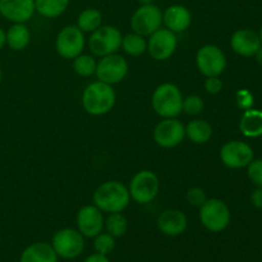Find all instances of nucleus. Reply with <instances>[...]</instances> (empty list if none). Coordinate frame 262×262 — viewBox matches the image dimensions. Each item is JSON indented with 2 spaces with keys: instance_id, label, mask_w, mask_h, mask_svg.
<instances>
[{
  "instance_id": "4c0bfd02",
  "label": "nucleus",
  "mask_w": 262,
  "mask_h": 262,
  "mask_svg": "<svg viewBox=\"0 0 262 262\" xmlns=\"http://www.w3.org/2000/svg\"><path fill=\"white\" fill-rule=\"evenodd\" d=\"M255 56H256V60H257V63L262 67V46L260 49H258L257 53L255 54Z\"/></svg>"
},
{
  "instance_id": "39448f33",
  "label": "nucleus",
  "mask_w": 262,
  "mask_h": 262,
  "mask_svg": "<svg viewBox=\"0 0 262 262\" xmlns=\"http://www.w3.org/2000/svg\"><path fill=\"white\" fill-rule=\"evenodd\" d=\"M160 189V182L158 176L151 170H141L130 179L129 191L130 199L141 205H147L156 199Z\"/></svg>"
},
{
  "instance_id": "aec40b11",
  "label": "nucleus",
  "mask_w": 262,
  "mask_h": 262,
  "mask_svg": "<svg viewBox=\"0 0 262 262\" xmlns=\"http://www.w3.org/2000/svg\"><path fill=\"white\" fill-rule=\"evenodd\" d=\"M19 262H58L53 246L45 242L32 243L20 253Z\"/></svg>"
},
{
  "instance_id": "f3484780",
  "label": "nucleus",
  "mask_w": 262,
  "mask_h": 262,
  "mask_svg": "<svg viewBox=\"0 0 262 262\" xmlns=\"http://www.w3.org/2000/svg\"><path fill=\"white\" fill-rule=\"evenodd\" d=\"M159 230L168 237H177L186 232L188 220L184 212L177 209H169L161 212L158 217Z\"/></svg>"
},
{
  "instance_id": "c756f323",
  "label": "nucleus",
  "mask_w": 262,
  "mask_h": 262,
  "mask_svg": "<svg viewBox=\"0 0 262 262\" xmlns=\"http://www.w3.org/2000/svg\"><path fill=\"white\" fill-rule=\"evenodd\" d=\"M204 100L199 95H189L183 99L182 112L186 113L187 115H199L204 110Z\"/></svg>"
},
{
  "instance_id": "20e7f679",
  "label": "nucleus",
  "mask_w": 262,
  "mask_h": 262,
  "mask_svg": "<svg viewBox=\"0 0 262 262\" xmlns=\"http://www.w3.org/2000/svg\"><path fill=\"white\" fill-rule=\"evenodd\" d=\"M200 220L209 232H223L230 223L229 207L219 199H207L200 206Z\"/></svg>"
},
{
  "instance_id": "c85d7f7f",
  "label": "nucleus",
  "mask_w": 262,
  "mask_h": 262,
  "mask_svg": "<svg viewBox=\"0 0 262 262\" xmlns=\"http://www.w3.org/2000/svg\"><path fill=\"white\" fill-rule=\"evenodd\" d=\"M94 248L96 253L100 255L107 256L112 253L115 248V238L110 235L109 233H100L95 237L94 241Z\"/></svg>"
},
{
  "instance_id": "6e6552de",
  "label": "nucleus",
  "mask_w": 262,
  "mask_h": 262,
  "mask_svg": "<svg viewBox=\"0 0 262 262\" xmlns=\"http://www.w3.org/2000/svg\"><path fill=\"white\" fill-rule=\"evenodd\" d=\"M163 12L158 5H140L130 17V28L135 33L141 36H150L161 27Z\"/></svg>"
},
{
  "instance_id": "0eeeda50",
  "label": "nucleus",
  "mask_w": 262,
  "mask_h": 262,
  "mask_svg": "<svg viewBox=\"0 0 262 262\" xmlns=\"http://www.w3.org/2000/svg\"><path fill=\"white\" fill-rule=\"evenodd\" d=\"M51 246L58 257L64 258V260H73L83 252L84 238L78 230L64 228L54 234Z\"/></svg>"
},
{
  "instance_id": "f8f14e48",
  "label": "nucleus",
  "mask_w": 262,
  "mask_h": 262,
  "mask_svg": "<svg viewBox=\"0 0 262 262\" xmlns=\"http://www.w3.org/2000/svg\"><path fill=\"white\" fill-rule=\"evenodd\" d=\"M186 137V127L176 118H164L154 129V140L160 147L171 148L182 143Z\"/></svg>"
},
{
  "instance_id": "bb28decb",
  "label": "nucleus",
  "mask_w": 262,
  "mask_h": 262,
  "mask_svg": "<svg viewBox=\"0 0 262 262\" xmlns=\"http://www.w3.org/2000/svg\"><path fill=\"white\" fill-rule=\"evenodd\" d=\"M104 227L106 228V232L114 238H120L127 233L128 220L122 212H113V214H109V217L104 223Z\"/></svg>"
},
{
  "instance_id": "1a4fd4ad",
  "label": "nucleus",
  "mask_w": 262,
  "mask_h": 262,
  "mask_svg": "<svg viewBox=\"0 0 262 262\" xmlns=\"http://www.w3.org/2000/svg\"><path fill=\"white\" fill-rule=\"evenodd\" d=\"M196 66L205 77L220 76L227 68V58L219 46L207 43L197 51Z\"/></svg>"
},
{
  "instance_id": "423d86ee",
  "label": "nucleus",
  "mask_w": 262,
  "mask_h": 262,
  "mask_svg": "<svg viewBox=\"0 0 262 262\" xmlns=\"http://www.w3.org/2000/svg\"><path fill=\"white\" fill-rule=\"evenodd\" d=\"M123 35L114 26H100L96 31L91 32L89 48L94 55L106 56L115 54L122 46Z\"/></svg>"
},
{
  "instance_id": "c9c22d12",
  "label": "nucleus",
  "mask_w": 262,
  "mask_h": 262,
  "mask_svg": "<svg viewBox=\"0 0 262 262\" xmlns=\"http://www.w3.org/2000/svg\"><path fill=\"white\" fill-rule=\"evenodd\" d=\"M83 262H110L107 256L100 255V253H94V255H90Z\"/></svg>"
},
{
  "instance_id": "2eb2a0df",
  "label": "nucleus",
  "mask_w": 262,
  "mask_h": 262,
  "mask_svg": "<svg viewBox=\"0 0 262 262\" xmlns=\"http://www.w3.org/2000/svg\"><path fill=\"white\" fill-rule=\"evenodd\" d=\"M76 222L78 232L86 238H95L100 234L105 223L102 211L95 205L81 207L77 212Z\"/></svg>"
},
{
  "instance_id": "72a5a7b5",
  "label": "nucleus",
  "mask_w": 262,
  "mask_h": 262,
  "mask_svg": "<svg viewBox=\"0 0 262 262\" xmlns=\"http://www.w3.org/2000/svg\"><path fill=\"white\" fill-rule=\"evenodd\" d=\"M235 97H237L238 106L245 110L251 109V106L253 104V96L251 95L250 91H247V90H241V91L237 92Z\"/></svg>"
},
{
  "instance_id": "f257e3e1",
  "label": "nucleus",
  "mask_w": 262,
  "mask_h": 262,
  "mask_svg": "<svg viewBox=\"0 0 262 262\" xmlns=\"http://www.w3.org/2000/svg\"><path fill=\"white\" fill-rule=\"evenodd\" d=\"M130 194L127 187L117 181L104 182L94 192L95 206L102 212H123L128 207Z\"/></svg>"
},
{
  "instance_id": "473e14b6",
  "label": "nucleus",
  "mask_w": 262,
  "mask_h": 262,
  "mask_svg": "<svg viewBox=\"0 0 262 262\" xmlns=\"http://www.w3.org/2000/svg\"><path fill=\"white\" fill-rule=\"evenodd\" d=\"M204 86L210 95H216L223 90V81L219 78V76L206 77Z\"/></svg>"
},
{
  "instance_id": "6ab92c4d",
  "label": "nucleus",
  "mask_w": 262,
  "mask_h": 262,
  "mask_svg": "<svg viewBox=\"0 0 262 262\" xmlns=\"http://www.w3.org/2000/svg\"><path fill=\"white\" fill-rule=\"evenodd\" d=\"M163 23L171 32H183L191 26L192 14L188 8H186L184 5H170L163 13Z\"/></svg>"
},
{
  "instance_id": "f03ea898",
  "label": "nucleus",
  "mask_w": 262,
  "mask_h": 262,
  "mask_svg": "<svg viewBox=\"0 0 262 262\" xmlns=\"http://www.w3.org/2000/svg\"><path fill=\"white\" fill-rule=\"evenodd\" d=\"M117 101V94L112 84L96 81L86 86L82 94V105L89 114L100 117L112 112Z\"/></svg>"
},
{
  "instance_id": "4468645a",
  "label": "nucleus",
  "mask_w": 262,
  "mask_h": 262,
  "mask_svg": "<svg viewBox=\"0 0 262 262\" xmlns=\"http://www.w3.org/2000/svg\"><path fill=\"white\" fill-rule=\"evenodd\" d=\"M220 160L230 169L245 168L253 160V150L245 142L229 141L220 148Z\"/></svg>"
},
{
  "instance_id": "ddd939ff",
  "label": "nucleus",
  "mask_w": 262,
  "mask_h": 262,
  "mask_svg": "<svg viewBox=\"0 0 262 262\" xmlns=\"http://www.w3.org/2000/svg\"><path fill=\"white\" fill-rule=\"evenodd\" d=\"M178 40L176 33L168 28H159L150 35L147 41V51L155 60H166L176 51Z\"/></svg>"
},
{
  "instance_id": "a211bd4d",
  "label": "nucleus",
  "mask_w": 262,
  "mask_h": 262,
  "mask_svg": "<svg viewBox=\"0 0 262 262\" xmlns=\"http://www.w3.org/2000/svg\"><path fill=\"white\" fill-rule=\"evenodd\" d=\"M233 51L242 56H253L262 46L260 35L252 30H238L230 38Z\"/></svg>"
},
{
  "instance_id": "9b49d317",
  "label": "nucleus",
  "mask_w": 262,
  "mask_h": 262,
  "mask_svg": "<svg viewBox=\"0 0 262 262\" xmlns=\"http://www.w3.org/2000/svg\"><path fill=\"white\" fill-rule=\"evenodd\" d=\"M128 73V63L122 55L110 54L102 56L96 66V72L99 81L107 84H115L122 82Z\"/></svg>"
},
{
  "instance_id": "f704fd0d",
  "label": "nucleus",
  "mask_w": 262,
  "mask_h": 262,
  "mask_svg": "<svg viewBox=\"0 0 262 262\" xmlns=\"http://www.w3.org/2000/svg\"><path fill=\"white\" fill-rule=\"evenodd\" d=\"M251 202L256 209H262V187H257L251 194Z\"/></svg>"
},
{
  "instance_id": "5701e85b",
  "label": "nucleus",
  "mask_w": 262,
  "mask_h": 262,
  "mask_svg": "<svg viewBox=\"0 0 262 262\" xmlns=\"http://www.w3.org/2000/svg\"><path fill=\"white\" fill-rule=\"evenodd\" d=\"M186 136L197 145H202L211 140L212 127L209 122L202 119L192 120L186 127Z\"/></svg>"
},
{
  "instance_id": "9d476101",
  "label": "nucleus",
  "mask_w": 262,
  "mask_h": 262,
  "mask_svg": "<svg viewBox=\"0 0 262 262\" xmlns=\"http://www.w3.org/2000/svg\"><path fill=\"white\" fill-rule=\"evenodd\" d=\"M84 35L77 25L66 26L61 28L55 40V49L64 59H74L81 55L84 49Z\"/></svg>"
},
{
  "instance_id": "2f4dec72",
  "label": "nucleus",
  "mask_w": 262,
  "mask_h": 262,
  "mask_svg": "<svg viewBox=\"0 0 262 262\" xmlns=\"http://www.w3.org/2000/svg\"><path fill=\"white\" fill-rule=\"evenodd\" d=\"M186 199L187 201H188V204H191L192 206L200 207L205 201H206L207 196L206 192L202 188H200V187H192V188H189L188 191H187Z\"/></svg>"
},
{
  "instance_id": "412c9836",
  "label": "nucleus",
  "mask_w": 262,
  "mask_h": 262,
  "mask_svg": "<svg viewBox=\"0 0 262 262\" xmlns=\"http://www.w3.org/2000/svg\"><path fill=\"white\" fill-rule=\"evenodd\" d=\"M239 129L242 135L248 138H256L262 136V110H246L245 114L241 118Z\"/></svg>"
},
{
  "instance_id": "4be33fe9",
  "label": "nucleus",
  "mask_w": 262,
  "mask_h": 262,
  "mask_svg": "<svg viewBox=\"0 0 262 262\" xmlns=\"http://www.w3.org/2000/svg\"><path fill=\"white\" fill-rule=\"evenodd\" d=\"M5 35H7V45L13 51L25 50L31 41V32L25 23H13L8 28Z\"/></svg>"
},
{
  "instance_id": "7ed1b4c3",
  "label": "nucleus",
  "mask_w": 262,
  "mask_h": 262,
  "mask_svg": "<svg viewBox=\"0 0 262 262\" xmlns=\"http://www.w3.org/2000/svg\"><path fill=\"white\" fill-rule=\"evenodd\" d=\"M151 105L161 118H177L182 113L183 95L174 83H163L154 91Z\"/></svg>"
},
{
  "instance_id": "dca6fc26",
  "label": "nucleus",
  "mask_w": 262,
  "mask_h": 262,
  "mask_svg": "<svg viewBox=\"0 0 262 262\" xmlns=\"http://www.w3.org/2000/svg\"><path fill=\"white\" fill-rule=\"evenodd\" d=\"M35 12V0H0V14L9 22L26 23Z\"/></svg>"
},
{
  "instance_id": "7c9ffc66",
  "label": "nucleus",
  "mask_w": 262,
  "mask_h": 262,
  "mask_svg": "<svg viewBox=\"0 0 262 262\" xmlns=\"http://www.w3.org/2000/svg\"><path fill=\"white\" fill-rule=\"evenodd\" d=\"M248 178L256 187H262V159L252 160L248 164Z\"/></svg>"
},
{
  "instance_id": "ea45409f",
  "label": "nucleus",
  "mask_w": 262,
  "mask_h": 262,
  "mask_svg": "<svg viewBox=\"0 0 262 262\" xmlns=\"http://www.w3.org/2000/svg\"><path fill=\"white\" fill-rule=\"evenodd\" d=\"M260 38H261V42H262V26H261V30H260Z\"/></svg>"
},
{
  "instance_id": "58836bf2",
  "label": "nucleus",
  "mask_w": 262,
  "mask_h": 262,
  "mask_svg": "<svg viewBox=\"0 0 262 262\" xmlns=\"http://www.w3.org/2000/svg\"><path fill=\"white\" fill-rule=\"evenodd\" d=\"M140 5H146V4H152L154 0H137Z\"/></svg>"
},
{
  "instance_id": "e433bc0d",
  "label": "nucleus",
  "mask_w": 262,
  "mask_h": 262,
  "mask_svg": "<svg viewBox=\"0 0 262 262\" xmlns=\"http://www.w3.org/2000/svg\"><path fill=\"white\" fill-rule=\"evenodd\" d=\"M5 43H7V35H5V31L0 28V50L4 48Z\"/></svg>"
},
{
  "instance_id": "a878e982",
  "label": "nucleus",
  "mask_w": 262,
  "mask_h": 262,
  "mask_svg": "<svg viewBox=\"0 0 262 262\" xmlns=\"http://www.w3.org/2000/svg\"><path fill=\"white\" fill-rule=\"evenodd\" d=\"M120 48L128 55L140 56L147 50V41L143 38V36L138 35V33H128V35L123 36L122 46Z\"/></svg>"
},
{
  "instance_id": "cd10ccee",
  "label": "nucleus",
  "mask_w": 262,
  "mask_h": 262,
  "mask_svg": "<svg viewBox=\"0 0 262 262\" xmlns=\"http://www.w3.org/2000/svg\"><path fill=\"white\" fill-rule=\"evenodd\" d=\"M96 60L92 56L81 54L73 59V71L81 77H90L96 72Z\"/></svg>"
},
{
  "instance_id": "b1692460",
  "label": "nucleus",
  "mask_w": 262,
  "mask_h": 262,
  "mask_svg": "<svg viewBox=\"0 0 262 262\" xmlns=\"http://www.w3.org/2000/svg\"><path fill=\"white\" fill-rule=\"evenodd\" d=\"M69 7V0H35L36 12L45 18H56Z\"/></svg>"
},
{
  "instance_id": "a19ab883",
  "label": "nucleus",
  "mask_w": 262,
  "mask_h": 262,
  "mask_svg": "<svg viewBox=\"0 0 262 262\" xmlns=\"http://www.w3.org/2000/svg\"><path fill=\"white\" fill-rule=\"evenodd\" d=\"M2 77H3V73H2V69H0V82H2Z\"/></svg>"
},
{
  "instance_id": "393cba45",
  "label": "nucleus",
  "mask_w": 262,
  "mask_h": 262,
  "mask_svg": "<svg viewBox=\"0 0 262 262\" xmlns=\"http://www.w3.org/2000/svg\"><path fill=\"white\" fill-rule=\"evenodd\" d=\"M102 25V15L100 10L95 8H87L78 14L77 27L82 32H94Z\"/></svg>"
}]
</instances>
